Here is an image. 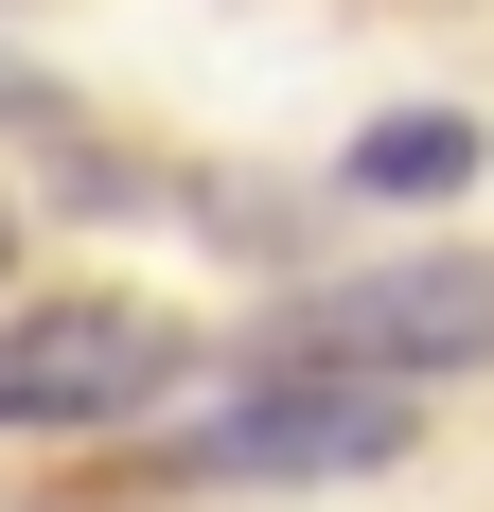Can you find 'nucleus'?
<instances>
[{
	"mask_svg": "<svg viewBox=\"0 0 494 512\" xmlns=\"http://www.w3.org/2000/svg\"><path fill=\"white\" fill-rule=\"evenodd\" d=\"M247 389H459L494 371V265L477 248H406V265H353V283H300L230 336Z\"/></svg>",
	"mask_w": 494,
	"mask_h": 512,
	"instance_id": "1",
	"label": "nucleus"
},
{
	"mask_svg": "<svg viewBox=\"0 0 494 512\" xmlns=\"http://www.w3.org/2000/svg\"><path fill=\"white\" fill-rule=\"evenodd\" d=\"M195 371H212V336L177 301H124V283L36 301V318H0V442H106L159 389H195Z\"/></svg>",
	"mask_w": 494,
	"mask_h": 512,
	"instance_id": "2",
	"label": "nucleus"
},
{
	"mask_svg": "<svg viewBox=\"0 0 494 512\" xmlns=\"http://www.w3.org/2000/svg\"><path fill=\"white\" fill-rule=\"evenodd\" d=\"M406 442H424L406 389H230L177 442H142L106 495H300V477H389Z\"/></svg>",
	"mask_w": 494,
	"mask_h": 512,
	"instance_id": "3",
	"label": "nucleus"
},
{
	"mask_svg": "<svg viewBox=\"0 0 494 512\" xmlns=\"http://www.w3.org/2000/svg\"><path fill=\"white\" fill-rule=\"evenodd\" d=\"M336 177L353 195H459V177H477V124H459V106H389V124H353Z\"/></svg>",
	"mask_w": 494,
	"mask_h": 512,
	"instance_id": "4",
	"label": "nucleus"
},
{
	"mask_svg": "<svg viewBox=\"0 0 494 512\" xmlns=\"http://www.w3.org/2000/svg\"><path fill=\"white\" fill-rule=\"evenodd\" d=\"M0 124H71V106H53V89H36V71H0Z\"/></svg>",
	"mask_w": 494,
	"mask_h": 512,
	"instance_id": "5",
	"label": "nucleus"
},
{
	"mask_svg": "<svg viewBox=\"0 0 494 512\" xmlns=\"http://www.w3.org/2000/svg\"><path fill=\"white\" fill-rule=\"evenodd\" d=\"M0 265H18V212H0Z\"/></svg>",
	"mask_w": 494,
	"mask_h": 512,
	"instance_id": "6",
	"label": "nucleus"
}]
</instances>
